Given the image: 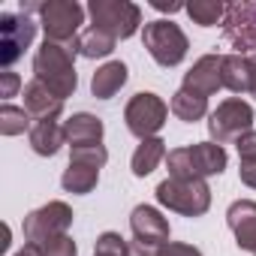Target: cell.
<instances>
[{
  "label": "cell",
  "instance_id": "cell-7",
  "mask_svg": "<svg viewBox=\"0 0 256 256\" xmlns=\"http://www.w3.org/2000/svg\"><path fill=\"white\" fill-rule=\"evenodd\" d=\"M253 130V108L250 102L232 96V100H223L211 118H208V133L217 145H229V142H238L244 133Z\"/></svg>",
  "mask_w": 256,
  "mask_h": 256
},
{
  "label": "cell",
  "instance_id": "cell-30",
  "mask_svg": "<svg viewBox=\"0 0 256 256\" xmlns=\"http://www.w3.org/2000/svg\"><path fill=\"white\" fill-rule=\"evenodd\" d=\"M235 145H238V157L241 160H256V130L244 133Z\"/></svg>",
  "mask_w": 256,
  "mask_h": 256
},
{
  "label": "cell",
  "instance_id": "cell-22",
  "mask_svg": "<svg viewBox=\"0 0 256 256\" xmlns=\"http://www.w3.org/2000/svg\"><path fill=\"white\" fill-rule=\"evenodd\" d=\"M169 108H172V114H175L178 120L193 124V120H202V118L208 114V96H199V94H190V90L181 88V90H175Z\"/></svg>",
  "mask_w": 256,
  "mask_h": 256
},
{
  "label": "cell",
  "instance_id": "cell-12",
  "mask_svg": "<svg viewBox=\"0 0 256 256\" xmlns=\"http://www.w3.org/2000/svg\"><path fill=\"white\" fill-rule=\"evenodd\" d=\"M130 229H133V241H139V244H148V247H157V250H163L169 244V220L151 205L133 208Z\"/></svg>",
  "mask_w": 256,
  "mask_h": 256
},
{
  "label": "cell",
  "instance_id": "cell-8",
  "mask_svg": "<svg viewBox=\"0 0 256 256\" xmlns=\"http://www.w3.org/2000/svg\"><path fill=\"white\" fill-rule=\"evenodd\" d=\"M223 42L235 48V54H256V4L238 0L226 6L223 16Z\"/></svg>",
  "mask_w": 256,
  "mask_h": 256
},
{
  "label": "cell",
  "instance_id": "cell-25",
  "mask_svg": "<svg viewBox=\"0 0 256 256\" xmlns=\"http://www.w3.org/2000/svg\"><path fill=\"white\" fill-rule=\"evenodd\" d=\"M30 120H34V118H30L24 108L4 102V108H0V133H4V136H22L24 130H34Z\"/></svg>",
  "mask_w": 256,
  "mask_h": 256
},
{
  "label": "cell",
  "instance_id": "cell-18",
  "mask_svg": "<svg viewBox=\"0 0 256 256\" xmlns=\"http://www.w3.org/2000/svg\"><path fill=\"white\" fill-rule=\"evenodd\" d=\"M124 84H126V64L108 60V64H102V66L94 72V78H90V94H94L96 100H112Z\"/></svg>",
  "mask_w": 256,
  "mask_h": 256
},
{
  "label": "cell",
  "instance_id": "cell-20",
  "mask_svg": "<svg viewBox=\"0 0 256 256\" xmlns=\"http://www.w3.org/2000/svg\"><path fill=\"white\" fill-rule=\"evenodd\" d=\"M96 181H100V166L82 163V160H70V166L60 178L66 193H90L96 187Z\"/></svg>",
  "mask_w": 256,
  "mask_h": 256
},
{
  "label": "cell",
  "instance_id": "cell-4",
  "mask_svg": "<svg viewBox=\"0 0 256 256\" xmlns=\"http://www.w3.org/2000/svg\"><path fill=\"white\" fill-rule=\"evenodd\" d=\"M157 202L184 217H202L211 208V190L205 178H166L157 184Z\"/></svg>",
  "mask_w": 256,
  "mask_h": 256
},
{
  "label": "cell",
  "instance_id": "cell-1",
  "mask_svg": "<svg viewBox=\"0 0 256 256\" xmlns=\"http://www.w3.org/2000/svg\"><path fill=\"white\" fill-rule=\"evenodd\" d=\"M76 48L70 46H60V42H42L34 54V78L42 82L52 94H58L60 100L72 96L76 94V84H78V76H76Z\"/></svg>",
  "mask_w": 256,
  "mask_h": 256
},
{
  "label": "cell",
  "instance_id": "cell-31",
  "mask_svg": "<svg viewBox=\"0 0 256 256\" xmlns=\"http://www.w3.org/2000/svg\"><path fill=\"white\" fill-rule=\"evenodd\" d=\"M160 256H202V250L199 247H193V244H181V241H169L163 250H160Z\"/></svg>",
  "mask_w": 256,
  "mask_h": 256
},
{
  "label": "cell",
  "instance_id": "cell-19",
  "mask_svg": "<svg viewBox=\"0 0 256 256\" xmlns=\"http://www.w3.org/2000/svg\"><path fill=\"white\" fill-rule=\"evenodd\" d=\"M28 139H30V148L40 157H54L60 151V145H66V133H64L60 124H34Z\"/></svg>",
  "mask_w": 256,
  "mask_h": 256
},
{
  "label": "cell",
  "instance_id": "cell-21",
  "mask_svg": "<svg viewBox=\"0 0 256 256\" xmlns=\"http://www.w3.org/2000/svg\"><path fill=\"white\" fill-rule=\"evenodd\" d=\"M160 160H166V142H163L160 136L145 139V142L133 151V175H136V178L151 175V172L160 166Z\"/></svg>",
  "mask_w": 256,
  "mask_h": 256
},
{
  "label": "cell",
  "instance_id": "cell-3",
  "mask_svg": "<svg viewBox=\"0 0 256 256\" xmlns=\"http://www.w3.org/2000/svg\"><path fill=\"white\" fill-rule=\"evenodd\" d=\"M36 12H40L46 40L70 46L78 54V28L84 24V6L76 4V0H48V4L36 6Z\"/></svg>",
  "mask_w": 256,
  "mask_h": 256
},
{
  "label": "cell",
  "instance_id": "cell-14",
  "mask_svg": "<svg viewBox=\"0 0 256 256\" xmlns=\"http://www.w3.org/2000/svg\"><path fill=\"white\" fill-rule=\"evenodd\" d=\"M226 223L235 235V244L241 250H256V202L253 199H238L226 211Z\"/></svg>",
  "mask_w": 256,
  "mask_h": 256
},
{
  "label": "cell",
  "instance_id": "cell-15",
  "mask_svg": "<svg viewBox=\"0 0 256 256\" xmlns=\"http://www.w3.org/2000/svg\"><path fill=\"white\" fill-rule=\"evenodd\" d=\"M220 54H202L193 70L184 76V90L190 94H199V96H211L217 94V88H223V78H220Z\"/></svg>",
  "mask_w": 256,
  "mask_h": 256
},
{
  "label": "cell",
  "instance_id": "cell-16",
  "mask_svg": "<svg viewBox=\"0 0 256 256\" xmlns=\"http://www.w3.org/2000/svg\"><path fill=\"white\" fill-rule=\"evenodd\" d=\"M66 133V145L70 148H82V145H102V120L96 114L78 112L64 124Z\"/></svg>",
  "mask_w": 256,
  "mask_h": 256
},
{
  "label": "cell",
  "instance_id": "cell-6",
  "mask_svg": "<svg viewBox=\"0 0 256 256\" xmlns=\"http://www.w3.org/2000/svg\"><path fill=\"white\" fill-rule=\"evenodd\" d=\"M142 40H145V48L148 54L160 64V66H178L184 58H187V36L184 30L175 24V22H148L145 30H142Z\"/></svg>",
  "mask_w": 256,
  "mask_h": 256
},
{
  "label": "cell",
  "instance_id": "cell-9",
  "mask_svg": "<svg viewBox=\"0 0 256 256\" xmlns=\"http://www.w3.org/2000/svg\"><path fill=\"white\" fill-rule=\"evenodd\" d=\"M166 114H169V106L157 94H151V90L136 94L130 102H126V108H124L126 130H130L133 136H139L142 142L157 136V130L166 124Z\"/></svg>",
  "mask_w": 256,
  "mask_h": 256
},
{
  "label": "cell",
  "instance_id": "cell-32",
  "mask_svg": "<svg viewBox=\"0 0 256 256\" xmlns=\"http://www.w3.org/2000/svg\"><path fill=\"white\" fill-rule=\"evenodd\" d=\"M238 175H241V181H244L247 187H253V190H256V160H241Z\"/></svg>",
  "mask_w": 256,
  "mask_h": 256
},
{
  "label": "cell",
  "instance_id": "cell-34",
  "mask_svg": "<svg viewBox=\"0 0 256 256\" xmlns=\"http://www.w3.org/2000/svg\"><path fill=\"white\" fill-rule=\"evenodd\" d=\"M16 256H42V250H40V244H24Z\"/></svg>",
  "mask_w": 256,
  "mask_h": 256
},
{
  "label": "cell",
  "instance_id": "cell-29",
  "mask_svg": "<svg viewBox=\"0 0 256 256\" xmlns=\"http://www.w3.org/2000/svg\"><path fill=\"white\" fill-rule=\"evenodd\" d=\"M18 88H22V78H18L16 72H10V70L0 72V96H4V100L16 96V90H18Z\"/></svg>",
  "mask_w": 256,
  "mask_h": 256
},
{
  "label": "cell",
  "instance_id": "cell-27",
  "mask_svg": "<svg viewBox=\"0 0 256 256\" xmlns=\"http://www.w3.org/2000/svg\"><path fill=\"white\" fill-rule=\"evenodd\" d=\"M70 160H82V163H94V166H106L108 151L102 145H82V148H70Z\"/></svg>",
  "mask_w": 256,
  "mask_h": 256
},
{
  "label": "cell",
  "instance_id": "cell-36",
  "mask_svg": "<svg viewBox=\"0 0 256 256\" xmlns=\"http://www.w3.org/2000/svg\"><path fill=\"white\" fill-rule=\"evenodd\" d=\"M253 256H256V250H253Z\"/></svg>",
  "mask_w": 256,
  "mask_h": 256
},
{
  "label": "cell",
  "instance_id": "cell-17",
  "mask_svg": "<svg viewBox=\"0 0 256 256\" xmlns=\"http://www.w3.org/2000/svg\"><path fill=\"white\" fill-rule=\"evenodd\" d=\"M220 78H223V88H229L232 94H250V84H253V64H250V58L223 54Z\"/></svg>",
  "mask_w": 256,
  "mask_h": 256
},
{
  "label": "cell",
  "instance_id": "cell-10",
  "mask_svg": "<svg viewBox=\"0 0 256 256\" xmlns=\"http://www.w3.org/2000/svg\"><path fill=\"white\" fill-rule=\"evenodd\" d=\"M72 226V208L66 202H48L24 217V238L30 244H46L58 235H66Z\"/></svg>",
  "mask_w": 256,
  "mask_h": 256
},
{
  "label": "cell",
  "instance_id": "cell-23",
  "mask_svg": "<svg viewBox=\"0 0 256 256\" xmlns=\"http://www.w3.org/2000/svg\"><path fill=\"white\" fill-rule=\"evenodd\" d=\"M114 46H118V40L114 36H108V34H102L100 28H84L82 34H78V54L82 58H106V54H112L114 52Z\"/></svg>",
  "mask_w": 256,
  "mask_h": 256
},
{
  "label": "cell",
  "instance_id": "cell-5",
  "mask_svg": "<svg viewBox=\"0 0 256 256\" xmlns=\"http://www.w3.org/2000/svg\"><path fill=\"white\" fill-rule=\"evenodd\" d=\"M88 16L94 28H100L114 40H130L142 24V10L136 4H126V0H90Z\"/></svg>",
  "mask_w": 256,
  "mask_h": 256
},
{
  "label": "cell",
  "instance_id": "cell-13",
  "mask_svg": "<svg viewBox=\"0 0 256 256\" xmlns=\"http://www.w3.org/2000/svg\"><path fill=\"white\" fill-rule=\"evenodd\" d=\"M24 112L36 124H58V118L64 112V100L58 94H52L42 82L34 78L24 84Z\"/></svg>",
  "mask_w": 256,
  "mask_h": 256
},
{
  "label": "cell",
  "instance_id": "cell-24",
  "mask_svg": "<svg viewBox=\"0 0 256 256\" xmlns=\"http://www.w3.org/2000/svg\"><path fill=\"white\" fill-rule=\"evenodd\" d=\"M184 12H187L196 24H202V28H214L217 22L223 24L226 4H220V0H193V4H187Z\"/></svg>",
  "mask_w": 256,
  "mask_h": 256
},
{
  "label": "cell",
  "instance_id": "cell-33",
  "mask_svg": "<svg viewBox=\"0 0 256 256\" xmlns=\"http://www.w3.org/2000/svg\"><path fill=\"white\" fill-rule=\"evenodd\" d=\"M151 6L160 10V12H178V10H187L184 4H169V0H151Z\"/></svg>",
  "mask_w": 256,
  "mask_h": 256
},
{
  "label": "cell",
  "instance_id": "cell-11",
  "mask_svg": "<svg viewBox=\"0 0 256 256\" xmlns=\"http://www.w3.org/2000/svg\"><path fill=\"white\" fill-rule=\"evenodd\" d=\"M34 36H36V24L28 12H4L0 16V64L12 66L34 42Z\"/></svg>",
  "mask_w": 256,
  "mask_h": 256
},
{
  "label": "cell",
  "instance_id": "cell-26",
  "mask_svg": "<svg viewBox=\"0 0 256 256\" xmlns=\"http://www.w3.org/2000/svg\"><path fill=\"white\" fill-rule=\"evenodd\" d=\"M94 256H130V244H126L118 232H102L96 238Z\"/></svg>",
  "mask_w": 256,
  "mask_h": 256
},
{
  "label": "cell",
  "instance_id": "cell-35",
  "mask_svg": "<svg viewBox=\"0 0 256 256\" xmlns=\"http://www.w3.org/2000/svg\"><path fill=\"white\" fill-rule=\"evenodd\" d=\"M250 64H253V84H250V94H253V96H256V54H253V58H250Z\"/></svg>",
  "mask_w": 256,
  "mask_h": 256
},
{
  "label": "cell",
  "instance_id": "cell-2",
  "mask_svg": "<svg viewBox=\"0 0 256 256\" xmlns=\"http://www.w3.org/2000/svg\"><path fill=\"white\" fill-rule=\"evenodd\" d=\"M226 151L217 142H196L190 148H175L166 154L169 178H208L226 169Z\"/></svg>",
  "mask_w": 256,
  "mask_h": 256
},
{
  "label": "cell",
  "instance_id": "cell-28",
  "mask_svg": "<svg viewBox=\"0 0 256 256\" xmlns=\"http://www.w3.org/2000/svg\"><path fill=\"white\" fill-rule=\"evenodd\" d=\"M40 250H42V256H76L78 253L76 241L70 235H58V238L46 241V244H40Z\"/></svg>",
  "mask_w": 256,
  "mask_h": 256
}]
</instances>
